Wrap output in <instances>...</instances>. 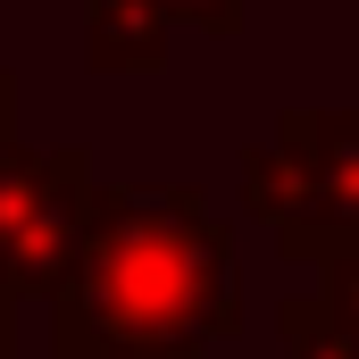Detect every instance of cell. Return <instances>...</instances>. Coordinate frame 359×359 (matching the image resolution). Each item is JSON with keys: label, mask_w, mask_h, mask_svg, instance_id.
<instances>
[{"label": "cell", "mask_w": 359, "mask_h": 359, "mask_svg": "<svg viewBox=\"0 0 359 359\" xmlns=\"http://www.w3.org/2000/svg\"><path fill=\"white\" fill-rule=\"evenodd\" d=\"M243 334V259L192 184H92L50 359H209Z\"/></svg>", "instance_id": "6da1fadb"}, {"label": "cell", "mask_w": 359, "mask_h": 359, "mask_svg": "<svg viewBox=\"0 0 359 359\" xmlns=\"http://www.w3.org/2000/svg\"><path fill=\"white\" fill-rule=\"evenodd\" d=\"M84 59L92 76H151L168 59V8L159 0H84Z\"/></svg>", "instance_id": "277c9868"}, {"label": "cell", "mask_w": 359, "mask_h": 359, "mask_svg": "<svg viewBox=\"0 0 359 359\" xmlns=\"http://www.w3.org/2000/svg\"><path fill=\"white\" fill-rule=\"evenodd\" d=\"M276 343H284V359H359V343L334 326V309L318 292H284L276 301Z\"/></svg>", "instance_id": "5b68a950"}, {"label": "cell", "mask_w": 359, "mask_h": 359, "mask_svg": "<svg viewBox=\"0 0 359 359\" xmlns=\"http://www.w3.org/2000/svg\"><path fill=\"white\" fill-rule=\"evenodd\" d=\"M8 134H17V84L0 76V142H8Z\"/></svg>", "instance_id": "ba28073f"}, {"label": "cell", "mask_w": 359, "mask_h": 359, "mask_svg": "<svg viewBox=\"0 0 359 359\" xmlns=\"http://www.w3.org/2000/svg\"><path fill=\"white\" fill-rule=\"evenodd\" d=\"M318 301L334 309V326L359 343V251H343V259H326V284H318Z\"/></svg>", "instance_id": "8992f818"}, {"label": "cell", "mask_w": 359, "mask_h": 359, "mask_svg": "<svg viewBox=\"0 0 359 359\" xmlns=\"http://www.w3.org/2000/svg\"><path fill=\"white\" fill-rule=\"evenodd\" d=\"M168 25H201V34H234L251 17V0H159Z\"/></svg>", "instance_id": "52a82bcc"}, {"label": "cell", "mask_w": 359, "mask_h": 359, "mask_svg": "<svg viewBox=\"0 0 359 359\" xmlns=\"http://www.w3.org/2000/svg\"><path fill=\"white\" fill-rule=\"evenodd\" d=\"M243 209L276 234L284 259L359 251V109H284L268 142L243 151Z\"/></svg>", "instance_id": "7a4b0ae2"}, {"label": "cell", "mask_w": 359, "mask_h": 359, "mask_svg": "<svg viewBox=\"0 0 359 359\" xmlns=\"http://www.w3.org/2000/svg\"><path fill=\"white\" fill-rule=\"evenodd\" d=\"M0 359H17V334H8V301H0Z\"/></svg>", "instance_id": "9c48e42d"}, {"label": "cell", "mask_w": 359, "mask_h": 359, "mask_svg": "<svg viewBox=\"0 0 359 359\" xmlns=\"http://www.w3.org/2000/svg\"><path fill=\"white\" fill-rule=\"evenodd\" d=\"M92 217V151L84 142H0V301H50L76 268Z\"/></svg>", "instance_id": "3957f363"}]
</instances>
